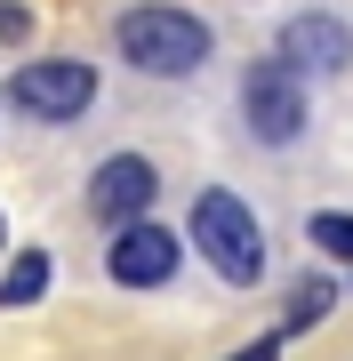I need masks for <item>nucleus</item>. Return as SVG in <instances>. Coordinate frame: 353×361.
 Instances as JSON below:
<instances>
[{"label":"nucleus","instance_id":"f257e3e1","mask_svg":"<svg viewBox=\"0 0 353 361\" xmlns=\"http://www.w3.org/2000/svg\"><path fill=\"white\" fill-rule=\"evenodd\" d=\"M113 49H120V65L144 73V80H193L209 65L217 40H209V25H201L193 8H177V0H137V8H120Z\"/></svg>","mask_w":353,"mask_h":361},{"label":"nucleus","instance_id":"f03ea898","mask_svg":"<svg viewBox=\"0 0 353 361\" xmlns=\"http://www.w3.org/2000/svg\"><path fill=\"white\" fill-rule=\"evenodd\" d=\"M193 249L209 257L217 281H265V225H257V209H249L241 193H225V185H209V193L193 201Z\"/></svg>","mask_w":353,"mask_h":361},{"label":"nucleus","instance_id":"7ed1b4c3","mask_svg":"<svg viewBox=\"0 0 353 361\" xmlns=\"http://www.w3.org/2000/svg\"><path fill=\"white\" fill-rule=\"evenodd\" d=\"M8 104L25 121H49V129H65L97 104V73L80 65V56H32V65L8 73Z\"/></svg>","mask_w":353,"mask_h":361},{"label":"nucleus","instance_id":"20e7f679","mask_svg":"<svg viewBox=\"0 0 353 361\" xmlns=\"http://www.w3.org/2000/svg\"><path fill=\"white\" fill-rule=\"evenodd\" d=\"M241 121L257 145H297L305 137V73L289 56H257L241 73Z\"/></svg>","mask_w":353,"mask_h":361},{"label":"nucleus","instance_id":"39448f33","mask_svg":"<svg viewBox=\"0 0 353 361\" xmlns=\"http://www.w3.org/2000/svg\"><path fill=\"white\" fill-rule=\"evenodd\" d=\"M177 257H185V241L169 225H153V217H137V225H113V249H105V273L120 289H161L177 273Z\"/></svg>","mask_w":353,"mask_h":361},{"label":"nucleus","instance_id":"423d86ee","mask_svg":"<svg viewBox=\"0 0 353 361\" xmlns=\"http://www.w3.org/2000/svg\"><path fill=\"white\" fill-rule=\"evenodd\" d=\"M153 193H161V169L144 153H105L97 177H89V217L97 225H137L153 209Z\"/></svg>","mask_w":353,"mask_h":361},{"label":"nucleus","instance_id":"0eeeda50","mask_svg":"<svg viewBox=\"0 0 353 361\" xmlns=\"http://www.w3.org/2000/svg\"><path fill=\"white\" fill-rule=\"evenodd\" d=\"M273 56H289L297 73H345V65H353V25H345V16L305 8V16H289V25H281Z\"/></svg>","mask_w":353,"mask_h":361},{"label":"nucleus","instance_id":"6e6552de","mask_svg":"<svg viewBox=\"0 0 353 361\" xmlns=\"http://www.w3.org/2000/svg\"><path fill=\"white\" fill-rule=\"evenodd\" d=\"M40 289H49V249H16L0 273V305H40Z\"/></svg>","mask_w":353,"mask_h":361},{"label":"nucleus","instance_id":"1a4fd4ad","mask_svg":"<svg viewBox=\"0 0 353 361\" xmlns=\"http://www.w3.org/2000/svg\"><path fill=\"white\" fill-rule=\"evenodd\" d=\"M329 313H337V281L314 273V281L289 289V322H281V329H314V322H329Z\"/></svg>","mask_w":353,"mask_h":361},{"label":"nucleus","instance_id":"9d476101","mask_svg":"<svg viewBox=\"0 0 353 361\" xmlns=\"http://www.w3.org/2000/svg\"><path fill=\"white\" fill-rule=\"evenodd\" d=\"M314 249H321V257H353V217L321 209V217H314Z\"/></svg>","mask_w":353,"mask_h":361},{"label":"nucleus","instance_id":"9b49d317","mask_svg":"<svg viewBox=\"0 0 353 361\" xmlns=\"http://www.w3.org/2000/svg\"><path fill=\"white\" fill-rule=\"evenodd\" d=\"M281 353V337H257V345H249V353H233V361H273Z\"/></svg>","mask_w":353,"mask_h":361},{"label":"nucleus","instance_id":"f8f14e48","mask_svg":"<svg viewBox=\"0 0 353 361\" xmlns=\"http://www.w3.org/2000/svg\"><path fill=\"white\" fill-rule=\"evenodd\" d=\"M0 32H8V40L25 32V8H0Z\"/></svg>","mask_w":353,"mask_h":361},{"label":"nucleus","instance_id":"ddd939ff","mask_svg":"<svg viewBox=\"0 0 353 361\" xmlns=\"http://www.w3.org/2000/svg\"><path fill=\"white\" fill-rule=\"evenodd\" d=\"M0 241H8V225H0Z\"/></svg>","mask_w":353,"mask_h":361}]
</instances>
